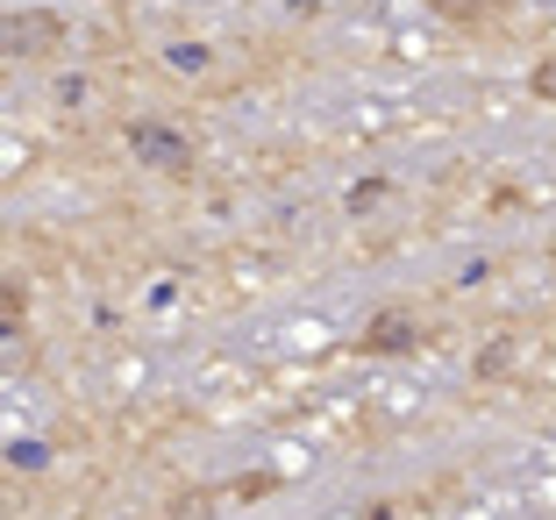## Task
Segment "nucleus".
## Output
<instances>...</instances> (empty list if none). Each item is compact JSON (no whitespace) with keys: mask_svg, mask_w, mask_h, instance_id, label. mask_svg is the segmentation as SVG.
Instances as JSON below:
<instances>
[{"mask_svg":"<svg viewBox=\"0 0 556 520\" xmlns=\"http://www.w3.org/2000/svg\"><path fill=\"white\" fill-rule=\"evenodd\" d=\"M129 157L157 179H186L193 172V143L179 129H164V122H129Z\"/></svg>","mask_w":556,"mask_h":520,"instance_id":"f257e3e1","label":"nucleus"},{"mask_svg":"<svg viewBox=\"0 0 556 520\" xmlns=\"http://www.w3.org/2000/svg\"><path fill=\"white\" fill-rule=\"evenodd\" d=\"M0 43H8V58L36 65V58H50V50H65V15H50V8H15L8 29H0Z\"/></svg>","mask_w":556,"mask_h":520,"instance_id":"f03ea898","label":"nucleus"},{"mask_svg":"<svg viewBox=\"0 0 556 520\" xmlns=\"http://www.w3.org/2000/svg\"><path fill=\"white\" fill-rule=\"evenodd\" d=\"M364 350H371V357H400V350H414V314H378L371 328H364Z\"/></svg>","mask_w":556,"mask_h":520,"instance_id":"7ed1b4c3","label":"nucleus"},{"mask_svg":"<svg viewBox=\"0 0 556 520\" xmlns=\"http://www.w3.org/2000/svg\"><path fill=\"white\" fill-rule=\"evenodd\" d=\"M164 65H172V72H207V50H200V43H172V50H164Z\"/></svg>","mask_w":556,"mask_h":520,"instance_id":"20e7f679","label":"nucleus"},{"mask_svg":"<svg viewBox=\"0 0 556 520\" xmlns=\"http://www.w3.org/2000/svg\"><path fill=\"white\" fill-rule=\"evenodd\" d=\"M528 86H535V100H556V58H549V65H535V79H528Z\"/></svg>","mask_w":556,"mask_h":520,"instance_id":"39448f33","label":"nucleus"},{"mask_svg":"<svg viewBox=\"0 0 556 520\" xmlns=\"http://www.w3.org/2000/svg\"><path fill=\"white\" fill-rule=\"evenodd\" d=\"M421 8H435V15H478V0H421Z\"/></svg>","mask_w":556,"mask_h":520,"instance_id":"423d86ee","label":"nucleus"}]
</instances>
